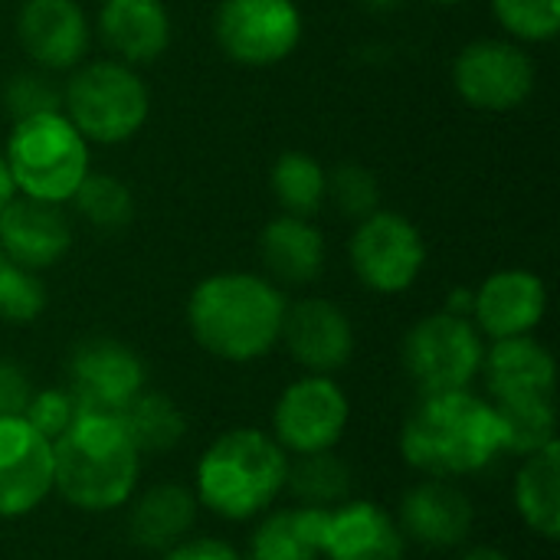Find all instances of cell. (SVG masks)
<instances>
[{
	"label": "cell",
	"instance_id": "cell-42",
	"mask_svg": "<svg viewBox=\"0 0 560 560\" xmlns=\"http://www.w3.org/2000/svg\"><path fill=\"white\" fill-rule=\"evenodd\" d=\"M433 3H443V7H453V3H463V0H433Z\"/></svg>",
	"mask_w": 560,
	"mask_h": 560
},
{
	"label": "cell",
	"instance_id": "cell-29",
	"mask_svg": "<svg viewBox=\"0 0 560 560\" xmlns=\"http://www.w3.org/2000/svg\"><path fill=\"white\" fill-rule=\"evenodd\" d=\"M69 203L98 233H121L135 220L131 187L121 177L105 174V171H89V177L79 184V190Z\"/></svg>",
	"mask_w": 560,
	"mask_h": 560
},
{
	"label": "cell",
	"instance_id": "cell-20",
	"mask_svg": "<svg viewBox=\"0 0 560 560\" xmlns=\"http://www.w3.org/2000/svg\"><path fill=\"white\" fill-rule=\"evenodd\" d=\"M72 249V223L56 203L13 197L0 213V253L23 269L43 272L66 259Z\"/></svg>",
	"mask_w": 560,
	"mask_h": 560
},
{
	"label": "cell",
	"instance_id": "cell-6",
	"mask_svg": "<svg viewBox=\"0 0 560 560\" xmlns=\"http://www.w3.org/2000/svg\"><path fill=\"white\" fill-rule=\"evenodd\" d=\"M62 115L89 144H125L148 125L151 89L141 72L115 56L79 62L62 85Z\"/></svg>",
	"mask_w": 560,
	"mask_h": 560
},
{
	"label": "cell",
	"instance_id": "cell-1",
	"mask_svg": "<svg viewBox=\"0 0 560 560\" xmlns=\"http://www.w3.org/2000/svg\"><path fill=\"white\" fill-rule=\"evenodd\" d=\"M400 456L427 479H469L505 456V427L495 404L472 387L420 394L400 427Z\"/></svg>",
	"mask_w": 560,
	"mask_h": 560
},
{
	"label": "cell",
	"instance_id": "cell-24",
	"mask_svg": "<svg viewBox=\"0 0 560 560\" xmlns=\"http://www.w3.org/2000/svg\"><path fill=\"white\" fill-rule=\"evenodd\" d=\"M515 512L528 532L545 541L560 538V443H548L532 456H522L515 472Z\"/></svg>",
	"mask_w": 560,
	"mask_h": 560
},
{
	"label": "cell",
	"instance_id": "cell-26",
	"mask_svg": "<svg viewBox=\"0 0 560 560\" xmlns=\"http://www.w3.org/2000/svg\"><path fill=\"white\" fill-rule=\"evenodd\" d=\"M269 190L282 213L315 220L328 203V171L315 154L289 148L269 167Z\"/></svg>",
	"mask_w": 560,
	"mask_h": 560
},
{
	"label": "cell",
	"instance_id": "cell-13",
	"mask_svg": "<svg viewBox=\"0 0 560 560\" xmlns=\"http://www.w3.org/2000/svg\"><path fill=\"white\" fill-rule=\"evenodd\" d=\"M92 20L79 0H23L16 10V39L43 72H72L89 59Z\"/></svg>",
	"mask_w": 560,
	"mask_h": 560
},
{
	"label": "cell",
	"instance_id": "cell-17",
	"mask_svg": "<svg viewBox=\"0 0 560 560\" xmlns=\"http://www.w3.org/2000/svg\"><path fill=\"white\" fill-rule=\"evenodd\" d=\"M482 374L495 407L548 404L558 394V361L535 335L492 341V348H486Z\"/></svg>",
	"mask_w": 560,
	"mask_h": 560
},
{
	"label": "cell",
	"instance_id": "cell-32",
	"mask_svg": "<svg viewBox=\"0 0 560 560\" xmlns=\"http://www.w3.org/2000/svg\"><path fill=\"white\" fill-rule=\"evenodd\" d=\"M46 312V285L39 272L23 269L0 253V318L10 325H30Z\"/></svg>",
	"mask_w": 560,
	"mask_h": 560
},
{
	"label": "cell",
	"instance_id": "cell-22",
	"mask_svg": "<svg viewBox=\"0 0 560 560\" xmlns=\"http://www.w3.org/2000/svg\"><path fill=\"white\" fill-rule=\"evenodd\" d=\"M259 259L276 285H312L325 272L328 246L315 220L279 213L259 233Z\"/></svg>",
	"mask_w": 560,
	"mask_h": 560
},
{
	"label": "cell",
	"instance_id": "cell-25",
	"mask_svg": "<svg viewBox=\"0 0 560 560\" xmlns=\"http://www.w3.org/2000/svg\"><path fill=\"white\" fill-rule=\"evenodd\" d=\"M325 509H279L269 512L253 538L246 560H322Z\"/></svg>",
	"mask_w": 560,
	"mask_h": 560
},
{
	"label": "cell",
	"instance_id": "cell-30",
	"mask_svg": "<svg viewBox=\"0 0 560 560\" xmlns=\"http://www.w3.org/2000/svg\"><path fill=\"white\" fill-rule=\"evenodd\" d=\"M495 23L522 46L551 43L560 33V0H489Z\"/></svg>",
	"mask_w": 560,
	"mask_h": 560
},
{
	"label": "cell",
	"instance_id": "cell-8",
	"mask_svg": "<svg viewBox=\"0 0 560 560\" xmlns=\"http://www.w3.org/2000/svg\"><path fill=\"white\" fill-rule=\"evenodd\" d=\"M427 240L420 226L397 213L377 207L354 223L348 240V262L358 282L374 295H400L413 289L427 266Z\"/></svg>",
	"mask_w": 560,
	"mask_h": 560
},
{
	"label": "cell",
	"instance_id": "cell-4",
	"mask_svg": "<svg viewBox=\"0 0 560 560\" xmlns=\"http://www.w3.org/2000/svg\"><path fill=\"white\" fill-rule=\"evenodd\" d=\"M289 453L272 433L233 427L220 433L197 459L194 495L200 509L223 522H253L285 492Z\"/></svg>",
	"mask_w": 560,
	"mask_h": 560
},
{
	"label": "cell",
	"instance_id": "cell-37",
	"mask_svg": "<svg viewBox=\"0 0 560 560\" xmlns=\"http://www.w3.org/2000/svg\"><path fill=\"white\" fill-rule=\"evenodd\" d=\"M161 560H246L233 545L220 538H184L174 548H167Z\"/></svg>",
	"mask_w": 560,
	"mask_h": 560
},
{
	"label": "cell",
	"instance_id": "cell-39",
	"mask_svg": "<svg viewBox=\"0 0 560 560\" xmlns=\"http://www.w3.org/2000/svg\"><path fill=\"white\" fill-rule=\"evenodd\" d=\"M16 197V187H13V180H10V171H7V161H3V154H0V213L10 207V200Z\"/></svg>",
	"mask_w": 560,
	"mask_h": 560
},
{
	"label": "cell",
	"instance_id": "cell-33",
	"mask_svg": "<svg viewBox=\"0 0 560 560\" xmlns=\"http://www.w3.org/2000/svg\"><path fill=\"white\" fill-rule=\"evenodd\" d=\"M328 203L354 223L364 220L368 213H374L381 207L377 174L354 161L338 164L335 171H328Z\"/></svg>",
	"mask_w": 560,
	"mask_h": 560
},
{
	"label": "cell",
	"instance_id": "cell-11",
	"mask_svg": "<svg viewBox=\"0 0 560 560\" xmlns=\"http://www.w3.org/2000/svg\"><path fill=\"white\" fill-rule=\"evenodd\" d=\"M351 400L338 381L328 374H305L292 381L272 407V440L292 453H325L335 450L348 430Z\"/></svg>",
	"mask_w": 560,
	"mask_h": 560
},
{
	"label": "cell",
	"instance_id": "cell-3",
	"mask_svg": "<svg viewBox=\"0 0 560 560\" xmlns=\"http://www.w3.org/2000/svg\"><path fill=\"white\" fill-rule=\"evenodd\" d=\"M141 482V453L118 417L82 413L52 443V492L79 512L125 509Z\"/></svg>",
	"mask_w": 560,
	"mask_h": 560
},
{
	"label": "cell",
	"instance_id": "cell-18",
	"mask_svg": "<svg viewBox=\"0 0 560 560\" xmlns=\"http://www.w3.org/2000/svg\"><path fill=\"white\" fill-rule=\"evenodd\" d=\"M397 525L407 541L430 551H453L469 541L476 509L469 495L450 479H423L410 486L397 505Z\"/></svg>",
	"mask_w": 560,
	"mask_h": 560
},
{
	"label": "cell",
	"instance_id": "cell-9",
	"mask_svg": "<svg viewBox=\"0 0 560 560\" xmlns=\"http://www.w3.org/2000/svg\"><path fill=\"white\" fill-rule=\"evenodd\" d=\"M305 33L295 0H220L213 10V39L220 52L249 69L285 62Z\"/></svg>",
	"mask_w": 560,
	"mask_h": 560
},
{
	"label": "cell",
	"instance_id": "cell-31",
	"mask_svg": "<svg viewBox=\"0 0 560 560\" xmlns=\"http://www.w3.org/2000/svg\"><path fill=\"white\" fill-rule=\"evenodd\" d=\"M495 410L505 427V453L512 456H532L558 440V400L495 407Z\"/></svg>",
	"mask_w": 560,
	"mask_h": 560
},
{
	"label": "cell",
	"instance_id": "cell-7",
	"mask_svg": "<svg viewBox=\"0 0 560 560\" xmlns=\"http://www.w3.org/2000/svg\"><path fill=\"white\" fill-rule=\"evenodd\" d=\"M486 338L466 315L433 312L410 325L400 345V361L420 394L469 390L486 361Z\"/></svg>",
	"mask_w": 560,
	"mask_h": 560
},
{
	"label": "cell",
	"instance_id": "cell-23",
	"mask_svg": "<svg viewBox=\"0 0 560 560\" xmlns=\"http://www.w3.org/2000/svg\"><path fill=\"white\" fill-rule=\"evenodd\" d=\"M200 502L194 489L180 482H158L144 489L141 495L135 492L128 502V538L135 548L144 551H167L177 541L190 538L197 525Z\"/></svg>",
	"mask_w": 560,
	"mask_h": 560
},
{
	"label": "cell",
	"instance_id": "cell-36",
	"mask_svg": "<svg viewBox=\"0 0 560 560\" xmlns=\"http://www.w3.org/2000/svg\"><path fill=\"white\" fill-rule=\"evenodd\" d=\"M33 390L30 374L16 361L0 358V417H23Z\"/></svg>",
	"mask_w": 560,
	"mask_h": 560
},
{
	"label": "cell",
	"instance_id": "cell-5",
	"mask_svg": "<svg viewBox=\"0 0 560 560\" xmlns=\"http://www.w3.org/2000/svg\"><path fill=\"white\" fill-rule=\"evenodd\" d=\"M92 144L75 131L62 108L13 118L3 161L20 197L39 203H69L92 171Z\"/></svg>",
	"mask_w": 560,
	"mask_h": 560
},
{
	"label": "cell",
	"instance_id": "cell-38",
	"mask_svg": "<svg viewBox=\"0 0 560 560\" xmlns=\"http://www.w3.org/2000/svg\"><path fill=\"white\" fill-rule=\"evenodd\" d=\"M446 312H453V315H472V289H453L450 295H446Z\"/></svg>",
	"mask_w": 560,
	"mask_h": 560
},
{
	"label": "cell",
	"instance_id": "cell-15",
	"mask_svg": "<svg viewBox=\"0 0 560 560\" xmlns=\"http://www.w3.org/2000/svg\"><path fill=\"white\" fill-rule=\"evenodd\" d=\"M52 492V443L23 417H0V518L33 515Z\"/></svg>",
	"mask_w": 560,
	"mask_h": 560
},
{
	"label": "cell",
	"instance_id": "cell-41",
	"mask_svg": "<svg viewBox=\"0 0 560 560\" xmlns=\"http://www.w3.org/2000/svg\"><path fill=\"white\" fill-rule=\"evenodd\" d=\"M364 10H374V13H387V10H394L400 0H358Z\"/></svg>",
	"mask_w": 560,
	"mask_h": 560
},
{
	"label": "cell",
	"instance_id": "cell-10",
	"mask_svg": "<svg viewBox=\"0 0 560 560\" xmlns=\"http://www.w3.org/2000/svg\"><path fill=\"white\" fill-rule=\"evenodd\" d=\"M538 82V66L532 52L515 39H472L453 59V89L456 95L489 115H505L522 108Z\"/></svg>",
	"mask_w": 560,
	"mask_h": 560
},
{
	"label": "cell",
	"instance_id": "cell-19",
	"mask_svg": "<svg viewBox=\"0 0 560 560\" xmlns=\"http://www.w3.org/2000/svg\"><path fill=\"white\" fill-rule=\"evenodd\" d=\"M322 558L325 560H404L407 538L397 518L368 499H345L335 509H325L322 528Z\"/></svg>",
	"mask_w": 560,
	"mask_h": 560
},
{
	"label": "cell",
	"instance_id": "cell-27",
	"mask_svg": "<svg viewBox=\"0 0 560 560\" xmlns=\"http://www.w3.org/2000/svg\"><path fill=\"white\" fill-rule=\"evenodd\" d=\"M118 423L131 436L135 450L141 456H161L180 446L187 436V417L184 410L161 390H141L121 413Z\"/></svg>",
	"mask_w": 560,
	"mask_h": 560
},
{
	"label": "cell",
	"instance_id": "cell-14",
	"mask_svg": "<svg viewBox=\"0 0 560 560\" xmlns=\"http://www.w3.org/2000/svg\"><path fill=\"white\" fill-rule=\"evenodd\" d=\"M279 341L299 368L328 377L351 364L358 345L348 312L322 295H308L285 305Z\"/></svg>",
	"mask_w": 560,
	"mask_h": 560
},
{
	"label": "cell",
	"instance_id": "cell-2",
	"mask_svg": "<svg viewBox=\"0 0 560 560\" xmlns=\"http://www.w3.org/2000/svg\"><path fill=\"white\" fill-rule=\"evenodd\" d=\"M285 292L262 272L226 269L200 279L187 295V331L217 361L253 364L272 354L282 335Z\"/></svg>",
	"mask_w": 560,
	"mask_h": 560
},
{
	"label": "cell",
	"instance_id": "cell-12",
	"mask_svg": "<svg viewBox=\"0 0 560 560\" xmlns=\"http://www.w3.org/2000/svg\"><path fill=\"white\" fill-rule=\"evenodd\" d=\"M69 394L75 397L82 413L118 417L144 387L148 368L141 354L118 338H82L66 361Z\"/></svg>",
	"mask_w": 560,
	"mask_h": 560
},
{
	"label": "cell",
	"instance_id": "cell-21",
	"mask_svg": "<svg viewBox=\"0 0 560 560\" xmlns=\"http://www.w3.org/2000/svg\"><path fill=\"white\" fill-rule=\"evenodd\" d=\"M92 30L115 59L138 69L167 52L174 20L164 0H102Z\"/></svg>",
	"mask_w": 560,
	"mask_h": 560
},
{
	"label": "cell",
	"instance_id": "cell-34",
	"mask_svg": "<svg viewBox=\"0 0 560 560\" xmlns=\"http://www.w3.org/2000/svg\"><path fill=\"white\" fill-rule=\"evenodd\" d=\"M59 105H62V89L43 69L16 72L3 85V108H7L10 118H26V115L49 112V108H59Z\"/></svg>",
	"mask_w": 560,
	"mask_h": 560
},
{
	"label": "cell",
	"instance_id": "cell-40",
	"mask_svg": "<svg viewBox=\"0 0 560 560\" xmlns=\"http://www.w3.org/2000/svg\"><path fill=\"white\" fill-rule=\"evenodd\" d=\"M459 560H512L505 551H499V548H472V551H466Z\"/></svg>",
	"mask_w": 560,
	"mask_h": 560
},
{
	"label": "cell",
	"instance_id": "cell-16",
	"mask_svg": "<svg viewBox=\"0 0 560 560\" xmlns=\"http://www.w3.org/2000/svg\"><path fill=\"white\" fill-rule=\"evenodd\" d=\"M548 315V285L532 269H499L472 289V325L482 338H522Z\"/></svg>",
	"mask_w": 560,
	"mask_h": 560
},
{
	"label": "cell",
	"instance_id": "cell-28",
	"mask_svg": "<svg viewBox=\"0 0 560 560\" xmlns=\"http://www.w3.org/2000/svg\"><path fill=\"white\" fill-rule=\"evenodd\" d=\"M351 482H354V472L335 450L295 456V463L289 459L285 492L305 509L341 505L345 499H351Z\"/></svg>",
	"mask_w": 560,
	"mask_h": 560
},
{
	"label": "cell",
	"instance_id": "cell-35",
	"mask_svg": "<svg viewBox=\"0 0 560 560\" xmlns=\"http://www.w3.org/2000/svg\"><path fill=\"white\" fill-rule=\"evenodd\" d=\"M82 417L75 397L69 394V387H43V390H33L26 410H23V420L39 433L46 436L49 443H56L75 420Z\"/></svg>",
	"mask_w": 560,
	"mask_h": 560
}]
</instances>
